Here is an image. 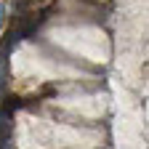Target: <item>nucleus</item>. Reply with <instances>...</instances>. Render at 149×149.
I'll return each mask as SVG.
<instances>
[{
	"mask_svg": "<svg viewBox=\"0 0 149 149\" xmlns=\"http://www.w3.org/2000/svg\"><path fill=\"white\" fill-rule=\"evenodd\" d=\"M11 133H13V117H11V109L0 107V146H8V144H11Z\"/></svg>",
	"mask_w": 149,
	"mask_h": 149,
	"instance_id": "nucleus-1",
	"label": "nucleus"
},
{
	"mask_svg": "<svg viewBox=\"0 0 149 149\" xmlns=\"http://www.w3.org/2000/svg\"><path fill=\"white\" fill-rule=\"evenodd\" d=\"M6 24V0H0V27Z\"/></svg>",
	"mask_w": 149,
	"mask_h": 149,
	"instance_id": "nucleus-2",
	"label": "nucleus"
}]
</instances>
